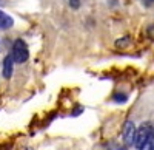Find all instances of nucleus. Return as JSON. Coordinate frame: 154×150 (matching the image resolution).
I'll return each instance as SVG.
<instances>
[{
  "label": "nucleus",
  "instance_id": "f257e3e1",
  "mask_svg": "<svg viewBox=\"0 0 154 150\" xmlns=\"http://www.w3.org/2000/svg\"><path fill=\"white\" fill-rule=\"evenodd\" d=\"M12 59H14V64H23L26 62L28 57H29V49H28V45L25 43V40L22 39H17L12 45V53H11Z\"/></svg>",
  "mask_w": 154,
  "mask_h": 150
},
{
  "label": "nucleus",
  "instance_id": "f03ea898",
  "mask_svg": "<svg viewBox=\"0 0 154 150\" xmlns=\"http://www.w3.org/2000/svg\"><path fill=\"white\" fill-rule=\"evenodd\" d=\"M149 138H151V126H149V124H143V126H140L136 130V138H134L136 148H140Z\"/></svg>",
  "mask_w": 154,
  "mask_h": 150
},
{
  "label": "nucleus",
  "instance_id": "7ed1b4c3",
  "mask_svg": "<svg viewBox=\"0 0 154 150\" xmlns=\"http://www.w3.org/2000/svg\"><path fill=\"white\" fill-rule=\"evenodd\" d=\"M136 126L133 121H126L123 126V132H122V138H123V144L125 145H134V138H136Z\"/></svg>",
  "mask_w": 154,
  "mask_h": 150
},
{
  "label": "nucleus",
  "instance_id": "20e7f679",
  "mask_svg": "<svg viewBox=\"0 0 154 150\" xmlns=\"http://www.w3.org/2000/svg\"><path fill=\"white\" fill-rule=\"evenodd\" d=\"M12 68H14V59L12 56H6L3 60V78L9 79L12 76Z\"/></svg>",
  "mask_w": 154,
  "mask_h": 150
},
{
  "label": "nucleus",
  "instance_id": "39448f33",
  "mask_svg": "<svg viewBox=\"0 0 154 150\" xmlns=\"http://www.w3.org/2000/svg\"><path fill=\"white\" fill-rule=\"evenodd\" d=\"M12 25H14V19L0 9V30H9Z\"/></svg>",
  "mask_w": 154,
  "mask_h": 150
},
{
  "label": "nucleus",
  "instance_id": "423d86ee",
  "mask_svg": "<svg viewBox=\"0 0 154 150\" xmlns=\"http://www.w3.org/2000/svg\"><path fill=\"white\" fill-rule=\"evenodd\" d=\"M139 150H154V139H151V138H149V139H148L142 147H140Z\"/></svg>",
  "mask_w": 154,
  "mask_h": 150
},
{
  "label": "nucleus",
  "instance_id": "0eeeda50",
  "mask_svg": "<svg viewBox=\"0 0 154 150\" xmlns=\"http://www.w3.org/2000/svg\"><path fill=\"white\" fill-rule=\"evenodd\" d=\"M69 5H71V8L77 9V8L80 6V0H69Z\"/></svg>",
  "mask_w": 154,
  "mask_h": 150
},
{
  "label": "nucleus",
  "instance_id": "6e6552de",
  "mask_svg": "<svg viewBox=\"0 0 154 150\" xmlns=\"http://www.w3.org/2000/svg\"><path fill=\"white\" fill-rule=\"evenodd\" d=\"M151 2H154V0H151Z\"/></svg>",
  "mask_w": 154,
  "mask_h": 150
}]
</instances>
